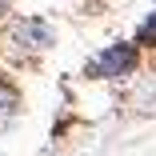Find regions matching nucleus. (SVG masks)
I'll return each mask as SVG.
<instances>
[{"instance_id": "nucleus-3", "label": "nucleus", "mask_w": 156, "mask_h": 156, "mask_svg": "<svg viewBox=\"0 0 156 156\" xmlns=\"http://www.w3.org/2000/svg\"><path fill=\"white\" fill-rule=\"evenodd\" d=\"M12 108H16V96H12V92H8L4 84H0V128H4V124H8Z\"/></svg>"}, {"instance_id": "nucleus-4", "label": "nucleus", "mask_w": 156, "mask_h": 156, "mask_svg": "<svg viewBox=\"0 0 156 156\" xmlns=\"http://www.w3.org/2000/svg\"><path fill=\"white\" fill-rule=\"evenodd\" d=\"M136 44H156V12L140 24V32H136Z\"/></svg>"}, {"instance_id": "nucleus-2", "label": "nucleus", "mask_w": 156, "mask_h": 156, "mask_svg": "<svg viewBox=\"0 0 156 156\" xmlns=\"http://www.w3.org/2000/svg\"><path fill=\"white\" fill-rule=\"evenodd\" d=\"M52 40H56L52 28H48L40 16H28V20H16V24H12V44L24 48V52H44Z\"/></svg>"}, {"instance_id": "nucleus-1", "label": "nucleus", "mask_w": 156, "mask_h": 156, "mask_svg": "<svg viewBox=\"0 0 156 156\" xmlns=\"http://www.w3.org/2000/svg\"><path fill=\"white\" fill-rule=\"evenodd\" d=\"M136 68V44H108L96 60L88 64V76L96 80H120Z\"/></svg>"}]
</instances>
